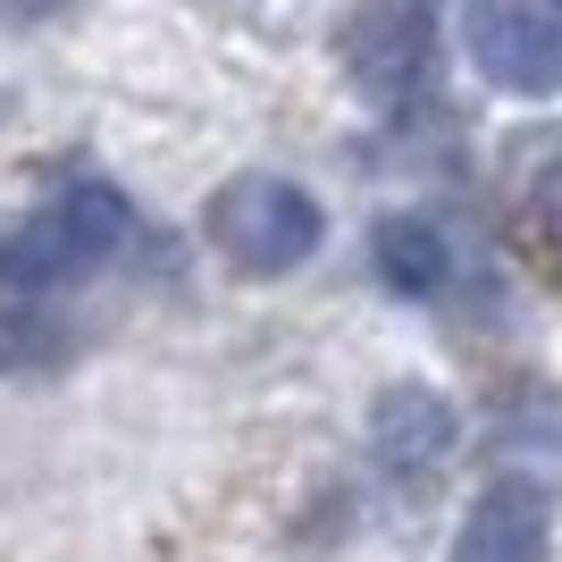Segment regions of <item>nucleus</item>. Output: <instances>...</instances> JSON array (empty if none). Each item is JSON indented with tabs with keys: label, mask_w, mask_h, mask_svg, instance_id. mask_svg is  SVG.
<instances>
[{
	"label": "nucleus",
	"mask_w": 562,
	"mask_h": 562,
	"mask_svg": "<svg viewBox=\"0 0 562 562\" xmlns=\"http://www.w3.org/2000/svg\"><path fill=\"white\" fill-rule=\"evenodd\" d=\"M462 43H470V68L487 76L495 93L538 101L562 85V18L538 9V0H470Z\"/></svg>",
	"instance_id": "20e7f679"
},
{
	"label": "nucleus",
	"mask_w": 562,
	"mask_h": 562,
	"mask_svg": "<svg viewBox=\"0 0 562 562\" xmlns=\"http://www.w3.org/2000/svg\"><path fill=\"white\" fill-rule=\"evenodd\" d=\"M345 76H352V93L378 101V110L412 101L437 76V18L420 0H361L345 18Z\"/></svg>",
	"instance_id": "7ed1b4c3"
},
{
	"label": "nucleus",
	"mask_w": 562,
	"mask_h": 562,
	"mask_svg": "<svg viewBox=\"0 0 562 562\" xmlns=\"http://www.w3.org/2000/svg\"><path fill=\"white\" fill-rule=\"evenodd\" d=\"M538 227H546V244L562 252V151L546 160V177H538Z\"/></svg>",
	"instance_id": "1a4fd4ad"
},
{
	"label": "nucleus",
	"mask_w": 562,
	"mask_h": 562,
	"mask_svg": "<svg viewBox=\"0 0 562 562\" xmlns=\"http://www.w3.org/2000/svg\"><path fill=\"white\" fill-rule=\"evenodd\" d=\"M68 352V328L59 319H43V311H0V370H43V361H59Z\"/></svg>",
	"instance_id": "6e6552de"
},
{
	"label": "nucleus",
	"mask_w": 562,
	"mask_h": 562,
	"mask_svg": "<svg viewBox=\"0 0 562 562\" xmlns=\"http://www.w3.org/2000/svg\"><path fill=\"white\" fill-rule=\"evenodd\" d=\"M370 260H378V278L395 285V294H412V303H437V294L453 285V235L437 227V218H420V211L378 218Z\"/></svg>",
	"instance_id": "0eeeda50"
},
{
	"label": "nucleus",
	"mask_w": 562,
	"mask_h": 562,
	"mask_svg": "<svg viewBox=\"0 0 562 562\" xmlns=\"http://www.w3.org/2000/svg\"><path fill=\"white\" fill-rule=\"evenodd\" d=\"M211 244L227 252V269L244 278H285V269H303L319 244H328V211L311 202L294 177H227L211 193V211H202Z\"/></svg>",
	"instance_id": "f03ea898"
},
{
	"label": "nucleus",
	"mask_w": 562,
	"mask_h": 562,
	"mask_svg": "<svg viewBox=\"0 0 562 562\" xmlns=\"http://www.w3.org/2000/svg\"><path fill=\"white\" fill-rule=\"evenodd\" d=\"M126 235H135V211H126L117 186H68L50 202H34L18 227L0 235V285L9 294H50V285L117 260Z\"/></svg>",
	"instance_id": "f257e3e1"
},
{
	"label": "nucleus",
	"mask_w": 562,
	"mask_h": 562,
	"mask_svg": "<svg viewBox=\"0 0 562 562\" xmlns=\"http://www.w3.org/2000/svg\"><path fill=\"white\" fill-rule=\"evenodd\" d=\"M453 446H462V412H453V395H437L420 378H403V386H386V395L370 403V453L395 487L437 479V470L453 462Z\"/></svg>",
	"instance_id": "39448f33"
},
{
	"label": "nucleus",
	"mask_w": 562,
	"mask_h": 562,
	"mask_svg": "<svg viewBox=\"0 0 562 562\" xmlns=\"http://www.w3.org/2000/svg\"><path fill=\"white\" fill-rule=\"evenodd\" d=\"M554 18H562V0H554Z\"/></svg>",
	"instance_id": "9d476101"
},
{
	"label": "nucleus",
	"mask_w": 562,
	"mask_h": 562,
	"mask_svg": "<svg viewBox=\"0 0 562 562\" xmlns=\"http://www.w3.org/2000/svg\"><path fill=\"white\" fill-rule=\"evenodd\" d=\"M546 546H554V504H546V487L538 479H495L462 513L453 562H546Z\"/></svg>",
	"instance_id": "423d86ee"
}]
</instances>
